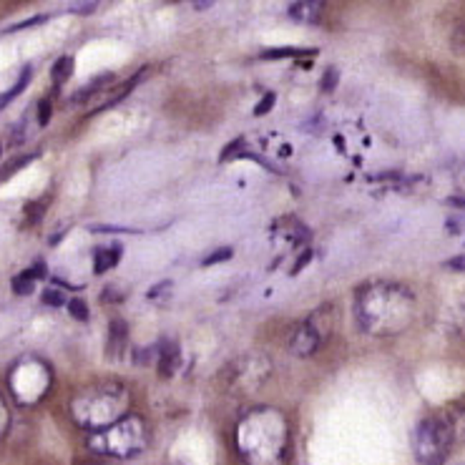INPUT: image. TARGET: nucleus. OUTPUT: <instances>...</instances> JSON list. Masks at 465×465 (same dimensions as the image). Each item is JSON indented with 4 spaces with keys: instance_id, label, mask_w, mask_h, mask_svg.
Listing matches in <instances>:
<instances>
[{
    "instance_id": "nucleus-1",
    "label": "nucleus",
    "mask_w": 465,
    "mask_h": 465,
    "mask_svg": "<svg viewBox=\"0 0 465 465\" xmlns=\"http://www.w3.org/2000/svg\"><path fill=\"white\" fill-rule=\"evenodd\" d=\"M415 294L398 282H372L355 297V317L362 332L378 337L401 335L415 317Z\"/></svg>"
},
{
    "instance_id": "nucleus-2",
    "label": "nucleus",
    "mask_w": 465,
    "mask_h": 465,
    "mask_svg": "<svg viewBox=\"0 0 465 465\" xmlns=\"http://www.w3.org/2000/svg\"><path fill=\"white\" fill-rule=\"evenodd\" d=\"M287 443V422L277 411L257 408L239 422L237 448L249 465H284Z\"/></svg>"
},
{
    "instance_id": "nucleus-3",
    "label": "nucleus",
    "mask_w": 465,
    "mask_h": 465,
    "mask_svg": "<svg viewBox=\"0 0 465 465\" xmlns=\"http://www.w3.org/2000/svg\"><path fill=\"white\" fill-rule=\"evenodd\" d=\"M129 408V392L116 382L96 385L88 392H81L76 401L71 402V415L74 420L86 428V430H106L109 425L121 420Z\"/></svg>"
},
{
    "instance_id": "nucleus-4",
    "label": "nucleus",
    "mask_w": 465,
    "mask_h": 465,
    "mask_svg": "<svg viewBox=\"0 0 465 465\" xmlns=\"http://www.w3.org/2000/svg\"><path fill=\"white\" fill-rule=\"evenodd\" d=\"M455 428L445 415H428L412 433V453L420 465H443L453 450Z\"/></svg>"
},
{
    "instance_id": "nucleus-5",
    "label": "nucleus",
    "mask_w": 465,
    "mask_h": 465,
    "mask_svg": "<svg viewBox=\"0 0 465 465\" xmlns=\"http://www.w3.org/2000/svg\"><path fill=\"white\" fill-rule=\"evenodd\" d=\"M91 448L101 455L114 458H134L146 448V425L136 415H124L121 420L98 430L91 438Z\"/></svg>"
},
{
    "instance_id": "nucleus-6",
    "label": "nucleus",
    "mask_w": 465,
    "mask_h": 465,
    "mask_svg": "<svg viewBox=\"0 0 465 465\" xmlns=\"http://www.w3.org/2000/svg\"><path fill=\"white\" fill-rule=\"evenodd\" d=\"M11 388L21 402H38L45 395V390L51 388V372H48V368L41 360H35L33 378H25V372L18 365L15 372L11 375Z\"/></svg>"
},
{
    "instance_id": "nucleus-7",
    "label": "nucleus",
    "mask_w": 465,
    "mask_h": 465,
    "mask_svg": "<svg viewBox=\"0 0 465 465\" xmlns=\"http://www.w3.org/2000/svg\"><path fill=\"white\" fill-rule=\"evenodd\" d=\"M320 342H322V335H320V330L314 325V320H307V322H302L294 330L292 340H290V350H292L294 355L310 357L320 347Z\"/></svg>"
},
{
    "instance_id": "nucleus-8",
    "label": "nucleus",
    "mask_w": 465,
    "mask_h": 465,
    "mask_svg": "<svg viewBox=\"0 0 465 465\" xmlns=\"http://www.w3.org/2000/svg\"><path fill=\"white\" fill-rule=\"evenodd\" d=\"M327 0H294L290 5L287 15L297 23H304V25H314L322 18V11H325Z\"/></svg>"
},
{
    "instance_id": "nucleus-9",
    "label": "nucleus",
    "mask_w": 465,
    "mask_h": 465,
    "mask_svg": "<svg viewBox=\"0 0 465 465\" xmlns=\"http://www.w3.org/2000/svg\"><path fill=\"white\" fill-rule=\"evenodd\" d=\"M121 244H114V247H98L96 252H94V272L96 274H104V272L114 270L116 264H119L121 260Z\"/></svg>"
},
{
    "instance_id": "nucleus-10",
    "label": "nucleus",
    "mask_w": 465,
    "mask_h": 465,
    "mask_svg": "<svg viewBox=\"0 0 465 465\" xmlns=\"http://www.w3.org/2000/svg\"><path fill=\"white\" fill-rule=\"evenodd\" d=\"M126 340H129V327L124 320H111L109 325V357H119L126 347Z\"/></svg>"
},
{
    "instance_id": "nucleus-11",
    "label": "nucleus",
    "mask_w": 465,
    "mask_h": 465,
    "mask_svg": "<svg viewBox=\"0 0 465 465\" xmlns=\"http://www.w3.org/2000/svg\"><path fill=\"white\" fill-rule=\"evenodd\" d=\"M31 78H33V65H25V68L21 71V76H18V81H15L8 91H3V94H0V111L21 96L23 91L28 88V84H31Z\"/></svg>"
},
{
    "instance_id": "nucleus-12",
    "label": "nucleus",
    "mask_w": 465,
    "mask_h": 465,
    "mask_svg": "<svg viewBox=\"0 0 465 465\" xmlns=\"http://www.w3.org/2000/svg\"><path fill=\"white\" fill-rule=\"evenodd\" d=\"M74 68H76V61H74V55H61L58 61L51 68V81H54L55 88H61L68 81V78L74 76Z\"/></svg>"
},
{
    "instance_id": "nucleus-13",
    "label": "nucleus",
    "mask_w": 465,
    "mask_h": 465,
    "mask_svg": "<svg viewBox=\"0 0 465 465\" xmlns=\"http://www.w3.org/2000/svg\"><path fill=\"white\" fill-rule=\"evenodd\" d=\"M302 55H317V48H267L262 51V61H280V58H302Z\"/></svg>"
},
{
    "instance_id": "nucleus-14",
    "label": "nucleus",
    "mask_w": 465,
    "mask_h": 465,
    "mask_svg": "<svg viewBox=\"0 0 465 465\" xmlns=\"http://www.w3.org/2000/svg\"><path fill=\"white\" fill-rule=\"evenodd\" d=\"M176 365H179V345L176 342H166L162 355H159V372H162L163 378H169V375H173Z\"/></svg>"
},
{
    "instance_id": "nucleus-15",
    "label": "nucleus",
    "mask_w": 465,
    "mask_h": 465,
    "mask_svg": "<svg viewBox=\"0 0 465 465\" xmlns=\"http://www.w3.org/2000/svg\"><path fill=\"white\" fill-rule=\"evenodd\" d=\"M13 292L18 294V297H28V294H33V287H35V277H33L31 270L21 272V274H15L11 282Z\"/></svg>"
},
{
    "instance_id": "nucleus-16",
    "label": "nucleus",
    "mask_w": 465,
    "mask_h": 465,
    "mask_svg": "<svg viewBox=\"0 0 465 465\" xmlns=\"http://www.w3.org/2000/svg\"><path fill=\"white\" fill-rule=\"evenodd\" d=\"M111 81H114V76H111V74H106V76H98L96 81H91V84H88L86 88H81L76 96H74V101H76V104H81V101H86L88 96H94L96 91H101V88L106 86V84H111Z\"/></svg>"
},
{
    "instance_id": "nucleus-17",
    "label": "nucleus",
    "mask_w": 465,
    "mask_h": 465,
    "mask_svg": "<svg viewBox=\"0 0 465 465\" xmlns=\"http://www.w3.org/2000/svg\"><path fill=\"white\" fill-rule=\"evenodd\" d=\"M337 84H340V71H337V68H327L325 76L320 81V88H322L325 94H332L337 88Z\"/></svg>"
},
{
    "instance_id": "nucleus-18",
    "label": "nucleus",
    "mask_w": 465,
    "mask_h": 465,
    "mask_svg": "<svg viewBox=\"0 0 465 465\" xmlns=\"http://www.w3.org/2000/svg\"><path fill=\"white\" fill-rule=\"evenodd\" d=\"M68 312L74 314L78 322H86L88 320V307H86V302L81 300V297H74V300L68 302Z\"/></svg>"
},
{
    "instance_id": "nucleus-19",
    "label": "nucleus",
    "mask_w": 465,
    "mask_h": 465,
    "mask_svg": "<svg viewBox=\"0 0 465 465\" xmlns=\"http://www.w3.org/2000/svg\"><path fill=\"white\" fill-rule=\"evenodd\" d=\"M232 254H234V249H229V247L217 249V252H212L209 257H204V262H202V264H204V267H212V264H219V262L232 260Z\"/></svg>"
},
{
    "instance_id": "nucleus-20",
    "label": "nucleus",
    "mask_w": 465,
    "mask_h": 465,
    "mask_svg": "<svg viewBox=\"0 0 465 465\" xmlns=\"http://www.w3.org/2000/svg\"><path fill=\"white\" fill-rule=\"evenodd\" d=\"M44 304H48V307H64L65 294L61 290H55V287H48L44 292Z\"/></svg>"
},
{
    "instance_id": "nucleus-21",
    "label": "nucleus",
    "mask_w": 465,
    "mask_h": 465,
    "mask_svg": "<svg viewBox=\"0 0 465 465\" xmlns=\"http://www.w3.org/2000/svg\"><path fill=\"white\" fill-rule=\"evenodd\" d=\"M51 114H54L51 98H41V101H38V124H41V126H48V121H51Z\"/></svg>"
},
{
    "instance_id": "nucleus-22",
    "label": "nucleus",
    "mask_w": 465,
    "mask_h": 465,
    "mask_svg": "<svg viewBox=\"0 0 465 465\" xmlns=\"http://www.w3.org/2000/svg\"><path fill=\"white\" fill-rule=\"evenodd\" d=\"M274 104H277V96H274V94H264L260 104L254 106V116H264V114H270Z\"/></svg>"
},
{
    "instance_id": "nucleus-23",
    "label": "nucleus",
    "mask_w": 465,
    "mask_h": 465,
    "mask_svg": "<svg viewBox=\"0 0 465 465\" xmlns=\"http://www.w3.org/2000/svg\"><path fill=\"white\" fill-rule=\"evenodd\" d=\"M101 0H78V3H74L71 5V13H78V15H88V13H94V8H96Z\"/></svg>"
},
{
    "instance_id": "nucleus-24",
    "label": "nucleus",
    "mask_w": 465,
    "mask_h": 465,
    "mask_svg": "<svg viewBox=\"0 0 465 465\" xmlns=\"http://www.w3.org/2000/svg\"><path fill=\"white\" fill-rule=\"evenodd\" d=\"M45 202H35V204H28L25 206V214H28V224H38L41 222V212H44Z\"/></svg>"
},
{
    "instance_id": "nucleus-25",
    "label": "nucleus",
    "mask_w": 465,
    "mask_h": 465,
    "mask_svg": "<svg viewBox=\"0 0 465 465\" xmlns=\"http://www.w3.org/2000/svg\"><path fill=\"white\" fill-rule=\"evenodd\" d=\"M48 21V15H35V18H28V21H21L11 25L5 33H15V31H23V28H33V25H38V23H45Z\"/></svg>"
},
{
    "instance_id": "nucleus-26",
    "label": "nucleus",
    "mask_w": 465,
    "mask_h": 465,
    "mask_svg": "<svg viewBox=\"0 0 465 465\" xmlns=\"http://www.w3.org/2000/svg\"><path fill=\"white\" fill-rule=\"evenodd\" d=\"M91 232H104V234H116V232H124V234H139L136 229H129V227H109V224H96V227H91Z\"/></svg>"
},
{
    "instance_id": "nucleus-27",
    "label": "nucleus",
    "mask_w": 465,
    "mask_h": 465,
    "mask_svg": "<svg viewBox=\"0 0 465 465\" xmlns=\"http://www.w3.org/2000/svg\"><path fill=\"white\" fill-rule=\"evenodd\" d=\"M310 260H312V249H304L302 254H300V260H297L292 264V270H290V274H292V277H294V274H300V272H302L304 267H307V262H310Z\"/></svg>"
},
{
    "instance_id": "nucleus-28",
    "label": "nucleus",
    "mask_w": 465,
    "mask_h": 465,
    "mask_svg": "<svg viewBox=\"0 0 465 465\" xmlns=\"http://www.w3.org/2000/svg\"><path fill=\"white\" fill-rule=\"evenodd\" d=\"M8 422H11V415H8V408H5V401L0 398V435L8 430Z\"/></svg>"
},
{
    "instance_id": "nucleus-29",
    "label": "nucleus",
    "mask_w": 465,
    "mask_h": 465,
    "mask_svg": "<svg viewBox=\"0 0 465 465\" xmlns=\"http://www.w3.org/2000/svg\"><path fill=\"white\" fill-rule=\"evenodd\" d=\"M445 267H450V270H465V257H455V260H450Z\"/></svg>"
},
{
    "instance_id": "nucleus-30",
    "label": "nucleus",
    "mask_w": 465,
    "mask_h": 465,
    "mask_svg": "<svg viewBox=\"0 0 465 465\" xmlns=\"http://www.w3.org/2000/svg\"><path fill=\"white\" fill-rule=\"evenodd\" d=\"M209 3H212V0H196V8H199V11H204Z\"/></svg>"
},
{
    "instance_id": "nucleus-31",
    "label": "nucleus",
    "mask_w": 465,
    "mask_h": 465,
    "mask_svg": "<svg viewBox=\"0 0 465 465\" xmlns=\"http://www.w3.org/2000/svg\"><path fill=\"white\" fill-rule=\"evenodd\" d=\"M0 153H3V146H0Z\"/></svg>"
}]
</instances>
